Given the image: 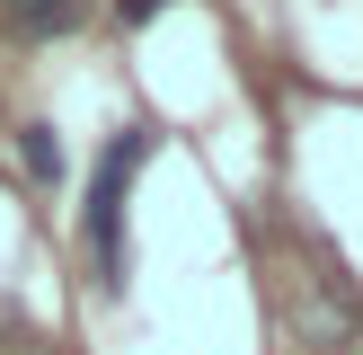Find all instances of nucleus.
Segmentation results:
<instances>
[{"label":"nucleus","instance_id":"nucleus-1","mask_svg":"<svg viewBox=\"0 0 363 355\" xmlns=\"http://www.w3.org/2000/svg\"><path fill=\"white\" fill-rule=\"evenodd\" d=\"M142 160H151V133H142V124H124V133L98 151V169H89L80 231H89V248H98V284H106V293L124 284V195H133Z\"/></svg>","mask_w":363,"mask_h":355},{"label":"nucleus","instance_id":"nucleus-2","mask_svg":"<svg viewBox=\"0 0 363 355\" xmlns=\"http://www.w3.org/2000/svg\"><path fill=\"white\" fill-rule=\"evenodd\" d=\"M18 151H27V178H35V187L62 178V142H53V124H18Z\"/></svg>","mask_w":363,"mask_h":355},{"label":"nucleus","instance_id":"nucleus-3","mask_svg":"<svg viewBox=\"0 0 363 355\" xmlns=\"http://www.w3.org/2000/svg\"><path fill=\"white\" fill-rule=\"evenodd\" d=\"M9 18H18L27 36H62V27H71L80 9H71V0H9Z\"/></svg>","mask_w":363,"mask_h":355},{"label":"nucleus","instance_id":"nucleus-4","mask_svg":"<svg viewBox=\"0 0 363 355\" xmlns=\"http://www.w3.org/2000/svg\"><path fill=\"white\" fill-rule=\"evenodd\" d=\"M116 9H124V18H151V9H169V0H116Z\"/></svg>","mask_w":363,"mask_h":355}]
</instances>
